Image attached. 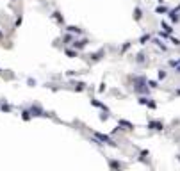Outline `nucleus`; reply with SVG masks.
Returning <instances> with one entry per match:
<instances>
[{
    "instance_id": "obj_19",
    "label": "nucleus",
    "mask_w": 180,
    "mask_h": 171,
    "mask_svg": "<svg viewBox=\"0 0 180 171\" xmlns=\"http://www.w3.org/2000/svg\"><path fill=\"white\" fill-rule=\"evenodd\" d=\"M0 109H2L4 112H9V111H11V105H7V103H2V105H0Z\"/></svg>"
},
{
    "instance_id": "obj_14",
    "label": "nucleus",
    "mask_w": 180,
    "mask_h": 171,
    "mask_svg": "<svg viewBox=\"0 0 180 171\" xmlns=\"http://www.w3.org/2000/svg\"><path fill=\"white\" fill-rule=\"evenodd\" d=\"M30 116H32V114H30V111H23V112H21V118H23L25 121H29V120H30Z\"/></svg>"
},
{
    "instance_id": "obj_1",
    "label": "nucleus",
    "mask_w": 180,
    "mask_h": 171,
    "mask_svg": "<svg viewBox=\"0 0 180 171\" xmlns=\"http://www.w3.org/2000/svg\"><path fill=\"white\" fill-rule=\"evenodd\" d=\"M148 80L145 77H134V91L141 93V95H146L148 93Z\"/></svg>"
},
{
    "instance_id": "obj_21",
    "label": "nucleus",
    "mask_w": 180,
    "mask_h": 171,
    "mask_svg": "<svg viewBox=\"0 0 180 171\" xmlns=\"http://www.w3.org/2000/svg\"><path fill=\"white\" fill-rule=\"evenodd\" d=\"M170 39H171V43H173V45H177V46L180 45V39H179V37H171V36H170Z\"/></svg>"
},
{
    "instance_id": "obj_24",
    "label": "nucleus",
    "mask_w": 180,
    "mask_h": 171,
    "mask_svg": "<svg viewBox=\"0 0 180 171\" xmlns=\"http://www.w3.org/2000/svg\"><path fill=\"white\" fill-rule=\"evenodd\" d=\"M159 79H161V80H162V79H166V71H162V70H161V71H159Z\"/></svg>"
},
{
    "instance_id": "obj_3",
    "label": "nucleus",
    "mask_w": 180,
    "mask_h": 171,
    "mask_svg": "<svg viewBox=\"0 0 180 171\" xmlns=\"http://www.w3.org/2000/svg\"><path fill=\"white\" fill-rule=\"evenodd\" d=\"M30 114H32V116H48V114H46L43 109H39L37 105H34V107L30 109Z\"/></svg>"
},
{
    "instance_id": "obj_4",
    "label": "nucleus",
    "mask_w": 180,
    "mask_h": 171,
    "mask_svg": "<svg viewBox=\"0 0 180 171\" xmlns=\"http://www.w3.org/2000/svg\"><path fill=\"white\" fill-rule=\"evenodd\" d=\"M148 128H154V130H162V128H164V125H162L161 121H150V123H148Z\"/></svg>"
},
{
    "instance_id": "obj_11",
    "label": "nucleus",
    "mask_w": 180,
    "mask_h": 171,
    "mask_svg": "<svg viewBox=\"0 0 180 171\" xmlns=\"http://www.w3.org/2000/svg\"><path fill=\"white\" fill-rule=\"evenodd\" d=\"M141 16H143V14H141V9L136 7V9H134V18H136V20H141Z\"/></svg>"
},
{
    "instance_id": "obj_13",
    "label": "nucleus",
    "mask_w": 180,
    "mask_h": 171,
    "mask_svg": "<svg viewBox=\"0 0 180 171\" xmlns=\"http://www.w3.org/2000/svg\"><path fill=\"white\" fill-rule=\"evenodd\" d=\"M154 43H155V45H157L159 48H162V50H166V45H164V43H162V41H161L159 37H157V39H154Z\"/></svg>"
},
{
    "instance_id": "obj_2",
    "label": "nucleus",
    "mask_w": 180,
    "mask_h": 171,
    "mask_svg": "<svg viewBox=\"0 0 180 171\" xmlns=\"http://www.w3.org/2000/svg\"><path fill=\"white\" fill-rule=\"evenodd\" d=\"M95 136H96V139H98L100 143H105V145H111V146H116V143H114V141H112V139H111L109 136H105V134H100V132H96Z\"/></svg>"
},
{
    "instance_id": "obj_25",
    "label": "nucleus",
    "mask_w": 180,
    "mask_h": 171,
    "mask_svg": "<svg viewBox=\"0 0 180 171\" xmlns=\"http://www.w3.org/2000/svg\"><path fill=\"white\" fill-rule=\"evenodd\" d=\"M100 55H102V52H98V54H93V55H91V57H93V59H95V61H96V59H100Z\"/></svg>"
},
{
    "instance_id": "obj_22",
    "label": "nucleus",
    "mask_w": 180,
    "mask_h": 171,
    "mask_svg": "<svg viewBox=\"0 0 180 171\" xmlns=\"http://www.w3.org/2000/svg\"><path fill=\"white\" fill-rule=\"evenodd\" d=\"M66 55H68V57H75L77 52H73V50H66Z\"/></svg>"
},
{
    "instance_id": "obj_17",
    "label": "nucleus",
    "mask_w": 180,
    "mask_h": 171,
    "mask_svg": "<svg viewBox=\"0 0 180 171\" xmlns=\"http://www.w3.org/2000/svg\"><path fill=\"white\" fill-rule=\"evenodd\" d=\"M54 18H55V20H57L59 23H62V21H64V18H62V16H61L59 12H54Z\"/></svg>"
},
{
    "instance_id": "obj_12",
    "label": "nucleus",
    "mask_w": 180,
    "mask_h": 171,
    "mask_svg": "<svg viewBox=\"0 0 180 171\" xmlns=\"http://www.w3.org/2000/svg\"><path fill=\"white\" fill-rule=\"evenodd\" d=\"M148 41H150V36H148V34H145V36H141V39H139V43H141V45H146Z\"/></svg>"
},
{
    "instance_id": "obj_9",
    "label": "nucleus",
    "mask_w": 180,
    "mask_h": 171,
    "mask_svg": "<svg viewBox=\"0 0 180 171\" xmlns=\"http://www.w3.org/2000/svg\"><path fill=\"white\" fill-rule=\"evenodd\" d=\"M73 45H75V48H79V50H80V48H84V46L87 45V39H82V41H75Z\"/></svg>"
},
{
    "instance_id": "obj_23",
    "label": "nucleus",
    "mask_w": 180,
    "mask_h": 171,
    "mask_svg": "<svg viewBox=\"0 0 180 171\" xmlns=\"http://www.w3.org/2000/svg\"><path fill=\"white\" fill-rule=\"evenodd\" d=\"M146 105H148V107H150V109H155V103H154V102H152V100H150V98H148V102H146Z\"/></svg>"
},
{
    "instance_id": "obj_8",
    "label": "nucleus",
    "mask_w": 180,
    "mask_h": 171,
    "mask_svg": "<svg viewBox=\"0 0 180 171\" xmlns=\"http://www.w3.org/2000/svg\"><path fill=\"white\" fill-rule=\"evenodd\" d=\"M155 12H157V14H166V12H170V11H168L166 5H159V7L155 9Z\"/></svg>"
},
{
    "instance_id": "obj_15",
    "label": "nucleus",
    "mask_w": 180,
    "mask_h": 171,
    "mask_svg": "<svg viewBox=\"0 0 180 171\" xmlns=\"http://www.w3.org/2000/svg\"><path fill=\"white\" fill-rule=\"evenodd\" d=\"M109 166H111L112 170H120V168H121V164H120V162H116V161H111V162H109Z\"/></svg>"
},
{
    "instance_id": "obj_28",
    "label": "nucleus",
    "mask_w": 180,
    "mask_h": 171,
    "mask_svg": "<svg viewBox=\"0 0 180 171\" xmlns=\"http://www.w3.org/2000/svg\"><path fill=\"white\" fill-rule=\"evenodd\" d=\"M77 89H79V91H80V89H84V84H82V82H79V84H77Z\"/></svg>"
},
{
    "instance_id": "obj_10",
    "label": "nucleus",
    "mask_w": 180,
    "mask_h": 171,
    "mask_svg": "<svg viewBox=\"0 0 180 171\" xmlns=\"http://www.w3.org/2000/svg\"><path fill=\"white\" fill-rule=\"evenodd\" d=\"M118 125H121V127H127V128H134V125H132L130 121H127V120H120V121H118Z\"/></svg>"
},
{
    "instance_id": "obj_16",
    "label": "nucleus",
    "mask_w": 180,
    "mask_h": 171,
    "mask_svg": "<svg viewBox=\"0 0 180 171\" xmlns=\"http://www.w3.org/2000/svg\"><path fill=\"white\" fill-rule=\"evenodd\" d=\"M68 30H70L71 34H73V32H77V34H80V29H79V27H75V25H70V27H68Z\"/></svg>"
},
{
    "instance_id": "obj_29",
    "label": "nucleus",
    "mask_w": 180,
    "mask_h": 171,
    "mask_svg": "<svg viewBox=\"0 0 180 171\" xmlns=\"http://www.w3.org/2000/svg\"><path fill=\"white\" fill-rule=\"evenodd\" d=\"M177 95H180V89H177Z\"/></svg>"
},
{
    "instance_id": "obj_20",
    "label": "nucleus",
    "mask_w": 180,
    "mask_h": 171,
    "mask_svg": "<svg viewBox=\"0 0 180 171\" xmlns=\"http://www.w3.org/2000/svg\"><path fill=\"white\" fill-rule=\"evenodd\" d=\"M148 86H150V87H152V89H155V87H159V86H157V82H155V80H148Z\"/></svg>"
},
{
    "instance_id": "obj_18",
    "label": "nucleus",
    "mask_w": 180,
    "mask_h": 171,
    "mask_svg": "<svg viewBox=\"0 0 180 171\" xmlns=\"http://www.w3.org/2000/svg\"><path fill=\"white\" fill-rule=\"evenodd\" d=\"M136 61H137V62H145V54H143V52H141V54H137Z\"/></svg>"
},
{
    "instance_id": "obj_7",
    "label": "nucleus",
    "mask_w": 180,
    "mask_h": 171,
    "mask_svg": "<svg viewBox=\"0 0 180 171\" xmlns=\"http://www.w3.org/2000/svg\"><path fill=\"white\" fill-rule=\"evenodd\" d=\"M91 105H95V107H98V109H104V112H107V107H105L104 103H100L98 100H91Z\"/></svg>"
},
{
    "instance_id": "obj_6",
    "label": "nucleus",
    "mask_w": 180,
    "mask_h": 171,
    "mask_svg": "<svg viewBox=\"0 0 180 171\" xmlns=\"http://www.w3.org/2000/svg\"><path fill=\"white\" fill-rule=\"evenodd\" d=\"M161 29H162L164 32H168V34H171V32H173L171 25H170V23H166V21H161Z\"/></svg>"
},
{
    "instance_id": "obj_27",
    "label": "nucleus",
    "mask_w": 180,
    "mask_h": 171,
    "mask_svg": "<svg viewBox=\"0 0 180 171\" xmlns=\"http://www.w3.org/2000/svg\"><path fill=\"white\" fill-rule=\"evenodd\" d=\"M27 82H29V86H36V80H32V79H29Z\"/></svg>"
},
{
    "instance_id": "obj_26",
    "label": "nucleus",
    "mask_w": 180,
    "mask_h": 171,
    "mask_svg": "<svg viewBox=\"0 0 180 171\" xmlns=\"http://www.w3.org/2000/svg\"><path fill=\"white\" fill-rule=\"evenodd\" d=\"M175 70H177V73H180V59H179V62L175 64Z\"/></svg>"
},
{
    "instance_id": "obj_5",
    "label": "nucleus",
    "mask_w": 180,
    "mask_h": 171,
    "mask_svg": "<svg viewBox=\"0 0 180 171\" xmlns=\"http://www.w3.org/2000/svg\"><path fill=\"white\" fill-rule=\"evenodd\" d=\"M179 12H180V5L177 9L170 11V20H171V21H179Z\"/></svg>"
}]
</instances>
